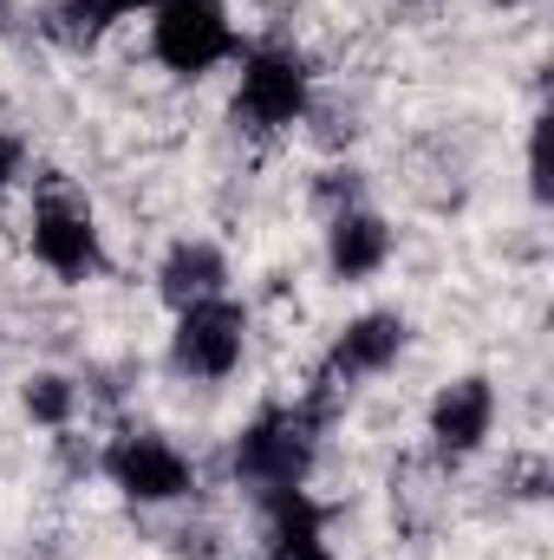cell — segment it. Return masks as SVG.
I'll use <instances>...</instances> for the list:
<instances>
[{
    "mask_svg": "<svg viewBox=\"0 0 554 560\" xmlns=\"http://www.w3.org/2000/svg\"><path fill=\"white\" fill-rule=\"evenodd\" d=\"M150 46L170 72H209L235 52V33H229V13L216 0H157Z\"/></svg>",
    "mask_w": 554,
    "mask_h": 560,
    "instance_id": "cell-1",
    "label": "cell"
},
{
    "mask_svg": "<svg viewBox=\"0 0 554 560\" xmlns=\"http://www.w3.org/2000/svg\"><path fill=\"white\" fill-rule=\"evenodd\" d=\"M235 112L255 125V131H280L307 112V66L293 52H249L242 66V92H235Z\"/></svg>",
    "mask_w": 554,
    "mask_h": 560,
    "instance_id": "cell-2",
    "label": "cell"
},
{
    "mask_svg": "<svg viewBox=\"0 0 554 560\" xmlns=\"http://www.w3.org/2000/svg\"><path fill=\"white\" fill-rule=\"evenodd\" d=\"M307 456H313V423L293 418V411H275V418H262L249 436H242L235 469L255 476V482H268V489H280V495H293Z\"/></svg>",
    "mask_w": 554,
    "mask_h": 560,
    "instance_id": "cell-3",
    "label": "cell"
},
{
    "mask_svg": "<svg viewBox=\"0 0 554 560\" xmlns=\"http://www.w3.org/2000/svg\"><path fill=\"white\" fill-rule=\"evenodd\" d=\"M176 359H183V372H196V378H229V372H235V359H242V313H235L229 300L183 306Z\"/></svg>",
    "mask_w": 554,
    "mask_h": 560,
    "instance_id": "cell-4",
    "label": "cell"
},
{
    "mask_svg": "<svg viewBox=\"0 0 554 560\" xmlns=\"http://www.w3.org/2000/svg\"><path fill=\"white\" fill-rule=\"evenodd\" d=\"M33 255L59 280H85L99 268V229H92V215L66 209V202H39V215H33Z\"/></svg>",
    "mask_w": 554,
    "mask_h": 560,
    "instance_id": "cell-5",
    "label": "cell"
},
{
    "mask_svg": "<svg viewBox=\"0 0 554 560\" xmlns=\"http://www.w3.org/2000/svg\"><path fill=\"white\" fill-rule=\"evenodd\" d=\"M112 482L138 502H176L189 489V463L163 443V436H125L112 450Z\"/></svg>",
    "mask_w": 554,
    "mask_h": 560,
    "instance_id": "cell-6",
    "label": "cell"
},
{
    "mask_svg": "<svg viewBox=\"0 0 554 560\" xmlns=\"http://www.w3.org/2000/svg\"><path fill=\"white\" fill-rule=\"evenodd\" d=\"M489 418H496L489 385H483V378H463V385H450V392L437 398V411H430V436H437L450 456H463V450H476V443L489 436Z\"/></svg>",
    "mask_w": 554,
    "mask_h": 560,
    "instance_id": "cell-7",
    "label": "cell"
},
{
    "mask_svg": "<svg viewBox=\"0 0 554 560\" xmlns=\"http://www.w3.org/2000/svg\"><path fill=\"white\" fill-rule=\"evenodd\" d=\"M399 346H405V319H392V313H366V319H353V326L339 332V346H333V372H339V378L385 372V365L399 359Z\"/></svg>",
    "mask_w": 554,
    "mask_h": 560,
    "instance_id": "cell-8",
    "label": "cell"
},
{
    "mask_svg": "<svg viewBox=\"0 0 554 560\" xmlns=\"http://www.w3.org/2000/svg\"><path fill=\"white\" fill-rule=\"evenodd\" d=\"M392 255V229L379 215H339L333 222V275L339 280H359L372 268H385Z\"/></svg>",
    "mask_w": 554,
    "mask_h": 560,
    "instance_id": "cell-9",
    "label": "cell"
},
{
    "mask_svg": "<svg viewBox=\"0 0 554 560\" xmlns=\"http://www.w3.org/2000/svg\"><path fill=\"white\" fill-rule=\"evenodd\" d=\"M222 293V255L209 242H183L170 261H163V300L170 306H203Z\"/></svg>",
    "mask_w": 554,
    "mask_h": 560,
    "instance_id": "cell-10",
    "label": "cell"
},
{
    "mask_svg": "<svg viewBox=\"0 0 554 560\" xmlns=\"http://www.w3.org/2000/svg\"><path fill=\"white\" fill-rule=\"evenodd\" d=\"M26 411L46 423H59L66 411H72V392H66V378H33L26 385Z\"/></svg>",
    "mask_w": 554,
    "mask_h": 560,
    "instance_id": "cell-11",
    "label": "cell"
},
{
    "mask_svg": "<svg viewBox=\"0 0 554 560\" xmlns=\"http://www.w3.org/2000/svg\"><path fill=\"white\" fill-rule=\"evenodd\" d=\"M131 7H143V0H66L59 13H66L72 26H112V20H125Z\"/></svg>",
    "mask_w": 554,
    "mask_h": 560,
    "instance_id": "cell-12",
    "label": "cell"
},
{
    "mask_svg": "<svg viewBox=\"0 0 554 560\" xmlns=\"http://www.w3.org/2000/svg\"><path fill=\"white\" fill-rule=\"evenodd\" d=\"M13 170H20V143H13V138H0V189L13 183Z\"/></svg>",
    "mask_w": 554,
    "mask_h": 560,
    "instance_id": "cell-13",
    "label": "cell"
},
{
    "mask_svg": "<svg viewBox=\"0 0 554 560\" xmlns=\"http://www.w3.org/2000/svg\"><path fill=\"white\" fill-rule=\"evenodd\" d=\"M503 7H516V0H503Z\"/></svg>",
    "mask_w": 554,
    "mask_h": 560,
    "instance_id": "cell-14",
    "label": "cell"
},
{
    "mask_svg": "<svg viewBox=\"0 0 554 560\" xmlns=\"http://www.w3.org/2000/svg\"><path fill=\"white\" fill-rule=\"evenodd\" d=\"M313 560H326V555H313Z\"/></svg>",
    "mask_w": 554,
    "mask_h": 560,
    "instance_id": "cell-15",
    "label": "cell"
}]
</instances>
